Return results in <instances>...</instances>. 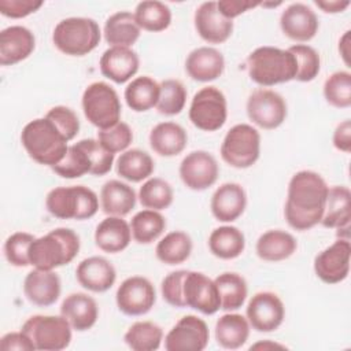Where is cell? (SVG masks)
Masks as SVG:
<instances>
[{
    "label": "cell",
    "mask_w": 351,
    "mask_h": 351,
    "mask_svg": "<svg viewBox=\"0 0 351 351\" xmlns=\"http://www.w3.org/2000/svg\"><path fill=\"white\" fill-rule=\"evenodd\" d=\"M97 140L111 154L123 152L133 141V132L126 122L119 121L108 129L99 130Z\"/></svg>",
    "instance_id": "c3c4849f"
},
{
    "label": "cell",
    "mask_w": 351,
    "mask_h": 351,
    "mask_svg": "<svg viewBox=\"0 0 351 351\" xmlns=\"http://www.w3.org/2000/svg\"><path fill=\"white\" fill-rule=\"evenodd\" d=\"M261 155V134L248 123L232 126L221 144V158L234 169H248Z\"/></svg>",
    "instance_id": "ba28073f"
},
{
    "label": "cell",
    "mask_w": 351,
    "mask_h": 351,
    "mask_svg": "<svg viewBox=\"0 0 351 351\" xmlns=\"http://www.w3.org/2000/svg\"><path fill=\"white\" fill-rule=\"evenodd\" d=\"M296 59V81L310 82L313 81L321 70L319 53L307 44H295L288 48Z\"/></svg>",
    "instance_id": "bcb514c9"
},
{
    "label": "cell",
    "mask_w": 351,
    "mask_h": 351,
    "mask_svg": "<svg viewBox=\"0 0 351 351\" xmlns=\"http://www.w3.org/2000/svg\"><path fill=\"white\" fill-rule=\"evenodd\" d=\"M62 291V282L59 276L53 270L33 269L29 271L23 281V293L26 299L40 307H48L53 304Z\"/></svg>",
    "instance_id": "44dd1931"
},
{
    "label": "cell",
    "mask_w": 351,
    "mask_h": 351,
    "mask_svg": "<svg viewBox=\"0 0 351 351\" xmlns=\"http://www.w3.org/2000/svg\"><path fill=\"white\" fill-rule=\"evenodd\" d=\"M134 19L140 29L158 33L166 30L171 23V11L169 5L156 0H145L136 5Z\"/></svg>",
    "instance_id": "f35d334b"
},
{
    "label": "cell",
    "mask_w": 351,
    "mask_h": 351,
    "mask_svg": "<svg viewBox=\"0 0 351 351\" xmlns=\"http://www.w3.org/2000/svg\"><path fill=\"white\" fill-rule=\"evenodd\" d=\"M247 115L256 126L271 130L282 125L287 118L288 108L284 97L271 89H255L247 100Z\"/></svg>",
    "instance_id": "8fae6325"
},
{
    "label": "cell",
    "mask_w": 351,
    "mask_h": 351,
    "mask_svg": "<svg viewBox=\"0 0 351 351\" xmlns=\"http://www.w3.org/2000/svg\"><path fill=\"white\" fill-rule=\"evenodd\" d=\"M80 236L69 228H56L36 237L29 250L30 265L41 270H53L69 265L80 252Z\"/></svg>",
    "instance_id": "277c9868"
},
{
    "label": "cell",
    "mask_w": 351,
    "mask_h": 351,
    "mask_svg": "<svg viewBox=\"0 0 351 351\" xmlns=\"http://www.w3.org/2000/svg\"><path fill=\"white\" fill-rule=\"evenodd\" d=\"M45 118L58 128L67 141L73 140L80 132V119L70 107L55 106L45 114Z\"/></svg>",
    "instance_id": "f907efd6"
},
{
    "label": "cell",
    "mask_w": 351,
    "mask_h": 351,
    "mask_svg": "<svg viewBox=\"0 0 351 351\" xmlns=\"http://www.w3.org/2000/svg\"><path fill=\"white\" fill-rule=\"evenodd\" d=\"M210 252L219 259H234L244 252L245 237L244 233L232 225L215 228L208 237Z\"/></svg>",
    "instance_id": "836d02e7"
},
{
    "label": "cell",
    "mask_w": 351,
    "mask_h": 351,
    "mask_svg": "<svg viewBox=\"0 0 351 351\" xmlns=\"http://www.w3.org/2000/svg\"><path fill=\"white\" fill-rule=\"evenodd\" d=\"M99 23L92 18L70 16L58 22L52 33L53 45L64 55L84 56L100 43Z\"/></svg>",
    "instance_id": "5b68a950"
},
{
    "label": "cell",
    "mask_w": 351,
    "mask_h": 351,
    "mask_svg": "<svg viewBox=\"0 0 351 351\" xmlns=\"http://www.w3.org/2000/svg\"><path fill=\"white\" fill-rule=\"evenodd\" d=\"M160 95L156 104V110L162 115L173 117L180 114L186 103V89L178 80H165L159 84Z\"/></svg>",
    "instance_id": "ee69618b"
},
{
    "label": "cell",
    "mask_w": 351,
    "mask_h": 351,
    "mask_svg": "<svg viewBox=\"0 0 351 351\" xmlns=\"http://www.w3.org/2000/svg\"><path fill=\"white\" fill-rule=\"evenodd\" d=\"M21 143L34 162L51 167L58 165L69 149V141L45 117L36 118L25 125Z\"/></svg>",
    "instance_id": "7a4b0ae2"
},
{
    "label": "cell",
    "mask_w": 351,
    "mask_h": 351,
    "mask_svg": "<svg viewBox=\"0 0 351 351\" xmlns=\"http://www.w3.org/2000/svg\"><path fill=\"white\" fill-rule=\"evenodd\" d=\"M134 189L119 180H110L104 182L100 191V204L107 215L125 217L136 206Z\"/></svg>",
    "instance_id": "f1b7e54d"
},
{
    "label": "cell",
    "mask_w": 351,
    "mask_h": 351,
    "mask_svg": "<svg viewBox=\"0 0 351 351\" xmlns=\"http://www.w3.org/2000/svg\"><path fill=\"white\" fill-rule=\"evenodd\" d=\"M333 145L336 149L348 154L351 151V122L346 119L340 122L333 133Z\"/></svg>",
    "instance_id": "9f6ffc18"
},
{
    "label": "cell",
    "mask_w": 351,
    "mask_h": 351,
    "mask_svg": "<svg viewBox=\"0 0 351 351\" xmlns=\"http://www.w3.org/2000/svg\"><path fill=\"white\" fill-rule=\"evenodd\" d=\"M60 315H63L71 328L77 332L90 329L99 318V307L96 300L84 292H74L64 298L60 304Z\"/></svg>",
    "instance_id": "484cf974"
},
{
    "label": "cell",
    "mask_w": 351,
    "mask_h": 351,
    "mask_svg": "<svg viewBox=\"0 0 351 351\" xmlns=\"http://www.w3.org/2000/svg\"><path fill=\"white\" fill-rule=\"evenodd\" d=\"M141 29L129 11H118L110 15L104 23V40L111 47H132L140 37Z\"/></svg>",
    "instance_id": "1f68e13d"
},
{
    "label": "cell",
    "mask_w": 351,
    "mask_h": 351,
    "mask_svg": "<svg viewBox=\"0 0 351 351\" xmlns=\"http://www.w3.org/2000/svg\"><path fill=\"white\" fill-rule=\"evenodd\" d=\"M192 239L182 230H173L159 240L155 248L156 258L165 265H180L192 254Z\"/></svg>",
    "instance_id": "74e56055"
},
{
    "label": "cell",
    "mask_w": 351,
    "mask_h": 351,
    "mask_svg": "<svg viewBox=\"0 0 351 351\" xmlns=\"http://www.w3.org/2000/svg\"><path fill=\"white\" fill-rule=\"evenodd\" d=\"M329 186L321 174L311 170L295 173L288 184L284 215L288 225L299 232L321 222Z\"/></svg>",
    "instance_id": "6da1fadb"
},
{
    "label": "cell",
    "mask_w": 351,
    "mask_h": 351,
    "mask_svg": "<svg viewBox=\"0 0 351 351\" xmlns=\"http://www.w3.org/2000/svg\"><path fill=\"white\" fill-rule=\"evenodd\" d=\"M36 47V37L30 29L14 25L0 33V64L12 66L32 55Z\"/></svg>",
    "instance_id": "ffe728a7"
},
{
    "label": "cell",
    "mask_w": 351,
    "mask_h": 351,
    "mask_svg": "<svg viewBox=\"0 0 351 351\" xmlns=\"http://www.w3.org/2000/svg\"><path fill=\"white\" fill-rule=\"evenodd\" d=\"M185 306L200 311L204 315H213L221 308V299L214 280L200 271H189L184 280Z\"/></svg>",
    "instance_id": "e0dca14e"
},
{
    "label": "cell",
    "mask_w": 351,
    "mask_h": 351,
    "mask_svg": "<svg viewBox=\"0 0 351 351\" xmlns=\"http://www.w3.org/2000/svg\"><path fill=\"white\" fill-rule=\"evenodd\" d=\"M252 348H263V350H266V348H285V346L278 344V343H273L270 340H265V341H259V343L251 346V350Z\"/></svg>",
    "instance_id": "91938a15"
},
{
    "label": "cell",
    "mask_w": 351,
    "mask_h": 351,
    "mask_svg": "<svg viewBox=\"0 0 351 351\" xmlns=\"http://www.w3.org/2000/svg\"><path fill=\"white\" fill-rule=\"evenodd\" d=\"M166 229L165 217L155 210H141L130 221L132 237L138 244H151Z\"/></svg>",
    "instance_id": "60d3db41"
},
{
    "label": "cell",
    "mask_w": 351,
    "mask_h": 351,
    "mask_svg": "<svg viewBox=\"0 0 351 351\" xmlns=\"http://www.w3.org/2000/svg\"><path fill=\"white\" fill-rule=\"evenodd\" d=\"M351 245L350 240L337 239L314 258V271L325 284L344 281L350 273Z\"/></svg>",
    "instance_id": "9a60e30c"
},
{
    "label": "cell",
    "mask_w": 351,
    "mask_h": 351,
    "mask_svg": "<svg viewBox=\"0 0 351 351\" xmlns=\"http://www.w3.org/2000/svg\"><path fill=\"white\" fill-rule=\"evenodd\" d=\"M188 270H176L169 273L160 284V292L166 303L173 307L182 308L185 306L184 300V280Z\"/></svg>",
    "instance_id": "816d5d0a"
},
{
    "label": "cell",
    "mask_w": 351,
    "mask_h": 351,
    "mask_svg": "<svg viewBox=\"0 0 351 351\" xmlns=\"http://www.w3.org/2000/svg\"><path fill=\"white\" fill-rule=\"evenodd\" d=\"M159 95V84L148 75H141L132 80L125 88L123 93L128 107L136 112H144L156 107Z\"/></svg>",
    "instance_id": "e575fe53"
},
{
    "label": "cell",
    "mask_w": 351,
    "mask_h": 351,
    "mask_svg": "<svg viewBox=\"0 0 351 351\" xmlns=\"http://www.w3.org/2000/svg\"><path fill=\"white\" fill-rule=\"evenodd\" d=\"M247 207V193L237 182L219 185L211 196L210 208L215 219L221 222L236 221Z\"/></svg>",
    "instance_id": "cb8c5ba5"
},
{
    "label": "cell",
    "mask_w": 351,
    "mask_h": 351,
    "mask_svg": "<svg viewBox=\"0 0 351 351\" xmlns=\"http://www.w3.org/2000/svg\"><path fill=\"white\" fill-rule=\"evenodd\" d=\"M123 340L133 351H155L162 344L163 330L152 321H137L129 326Z\"/></svg>",
    "instance_id": "ab89813d"
},
{
    "label": "cell",
    "mask_w": 351,
    "mask_h": 351,
    "mask_svg": "<svg viewBox=\"0 0 351 351\" xmlns=\"http://www.w3.org/2000/svg\"><path fill=\"white\" fill-rule=\"evenodd\" d=\"M351 219V192L344 185L329 188L321 225L329 229L348 228Z\"/></svg>",
    "instance_id": "f546056e"
},
{
    "label": "cell",
    "mask_w": 351,
    "mask_h": 351,
    "mask_svg": "<svg viewBox=\"0 0 351 351\" xmlns=\"http://www.w3.org/2000/svg\"><path fill=\"white\" fill-rule=\"evenodd\" d=\"M247 69L255 84L267 88L295 80L298 66L289 49L263 45L248 55Z\"/></svg>",
    "instance_id": "3957f363"
},
{
    "label": "cell",
    "mask_w": 351,
    "mask_h": 351,
    "mask_svg": "<svg viewBox=\"0 0 351 351\" xmlns=\"http://www.w3.org/2000/svg\"><path fill=\"white\" fill-rule=\"evenodd\" d=\"M82 111L85 118L99 130L108 129L121 121L122 106L117 90L107 82L89 84L82 93Z\"/></svg>",
    "instance_id": "52a82bcc"
},
{
    "label": "cell",
    "mask_w": 351,
    "mask_h": 351,
    "mask_svg": "<svg viewBox=\"0 0 351 351\" xmlns=\"http://www.w3.org/2000/svg\"><path fill=\"white\" fill-rule=\"evenodd\" d=\"M193 22L197 34L208 44H222L233 33V21L219 12L217 1L202 3L195 11Z\"/></svg>",
    "instance_id": "ac0fdd59"
},
{
    "label": "cell",
    "mask_w": 351,
    "mask_h": 351,
    "mask_svg": "<svg viewBox=\"0 0 351 351\" xmlns=\"http://www.w3.org/2000/svg\"><path fill=\"white\" fill-rule=\"evenodd\" d=\"M188 75L199 82L214 81L225 70L223 55L213 47H199L189 52L185 60Z\"/></svg>",
    "instance_id": "d4e9b609"
},
{
    "label": "cell",
    "mask_w": 351,
    "mask_h": 351,
    "mask_svg": "<svg viewBox=\"0 0 351 351\" xmlns=\"http://www.w3.org/2000/svg\"><path fill=\"white\" fill-rule=\"evenodd\" d=\"M280 27L288 38L307 43L315 37L319 22L317 14L308 5L303 3H292L280 16Z\"/></svg>",
    "instance_id": "d6986e66"
},
{
    "label": "cell",
    "mask_w": 351,
    "mask_h": 351,
    "mask_svg": "<svg viewBox=\"0 0 351 351\" xmlns=\"http://www.w3.org/2000/svg\"><path fill=\"white\" fill-rule=\"evenodd\" d=\"M324 97L336 108L351 106V74L346 70L335 71L324 82Z\"/></svg>",
    "instance_id": "f6af8a7d"
},
{
    "label": "cell",
    "mask_w": 351,
    "mask_h": 351,
    "mask_svg": "<svg viewBox=\"0 0 351 351\" xmlns=\"http://www.w3.org/2000/svg\"><path fill=\"white\" fill-rule=\"evenodd\" d=\"M0 350L10 351V350H22V351H34L36 347L30 337L25 332H10L5 333L0 339Z\"/></svg>",
    "instance_id": "11a10c76"
},
{
    "label": "cell",
    "mask_w": 351,
    "mask_h": 351,
    "mask_svg": "<svg viewBox=\"0 0 351 351\" xmlns=\"http://www.w3.org/2000/svg\"><path fill=\"white\" fill-rule=\"evenodd\" d=\"M155 170L151 155L140 148L123 151L117 159V173L130 182H141L148 180Z\"/></svg>",
    "instance_id": "d590c367"
},
{
    "label": "cell",
    "mask_w": 351,
    "mask_h": 351,
    "mask_svg": "<svg viewBox=\"0 0 351 351\" xmlns=\"http://www.w3.org/2000/svg\"><path fill=\"white\" fill-rule=\"evenodd\" d=\"M34 239L36 236L27 232H15L8 236L4 243V255L7 262L15 267L29 266V250Z\"/></svg>",
    "instance_id": "7dc6e473"
},
{
    "label": "cell",
    "mask_w": 351,
    "mask_h": 351,
    "mask_svg": "<svg viewBox=\"0 0 351 351\" xmlns=\"http://www.w3.org/2000/svg\"><path fill=\"white\" fill-rule=\"evenodd\" d=\"M314 4L326 14H337L347 10L350 5L348 0H315Z\"/></svg>",
    "instance_id": "6f0895ef"
},
{
    "label": "cell",
    "mask_w": 351,
    "mask_h": 351,
    "mask_svg": "<svg viewBox=\"0 0 351 351\" xmlns=\"http://www.w3.org/2000/svg\"><path fill=\"white\" fill-rule=\"evenodd\" d=\"M99 66L106 78L115 84H123L136 75L140 59L129 47H110L100 56Z\"/></svg>",
    "instance_id": "603a6c76"
},
{
    "label": "cell",
    "mask_w": 351,
    "mask_h": 351,
    "mask_svg": "<svg viewBox=\"0 0 351 351\" xmlns=\"http://www.w3.org/2000/svg\"><path fill=\"white\" fill-rule=\"evenodd\" d=\"M149 145L160 156L171 158L181 154L188 143L185 129L176 122H160L149 132Z\"/></svg>",
    "instance_id": "83f0119b"
},
{
    "label": "cell",
    "mask_w": 351,
    "mask_h": 351,
    "mask_svg": "<svg viewBox=\"0 0 351 351\" xmlns=\"http://www.w3.org/2000/svg\"><path fill=\"white\" fill-rule=\"evenodd\" d=\"M132 241L130 223L123 217L110 215L104 218L95 230V244L104 252L118 254L129 247Z\"/></svg>",
    "instance_id": "4316f807"
},
{
    "label": "cell",
    "mask_w": 351,
    "mask_h": 351,
    "mask_svg": "<svg viewBox=\"0 0 351 351\" xmlns=\"http://www.w3.org/2000/svg\"><path fill=\"white\" fill-rule=\"evenodd\" d=\"M350 30H347L339 41V52L347 66H350Z\"/></svg>",
    "instance_id": "680465c9"
},
{
    "label": "cell",
    "mask_w": 351,
    "mask_h": 351,
    "mask_svg": "<svg viewBox=\"0 0 351 351\" xmlns=\"http://www.w3.org/2000/svg\"><path fill=\"white\" fill-rule=\"evenodd\" d=\"M36 350L60 351L69 347L73 328L63 315H33L22 325Z\"/></svg>",
    "instance_id": "9c48e42d"
},
{
    "label": "cell",
    "mask_w": 351,
    "mask_h": 351,
    "mask_svg": "<svg viewBox=\"0 0 351 351\" xmlns=\"http://www.w3.org/2000/svg\"><path fill=\"white\" fill-rule=\"evenodd\" d=\"M214 282L219 293L221 310L234 311L244 304L248 295V287L243 276L234 271H225L217 276Z\"/></svg>",
    "instance_id": "8d00e7d4"
},
{
    "label": "cell",
    "mask_w": 351,
    "mask_h": 351,
    "mask_svg": "<svg viewBox=\"0 0 351 351\" xmlns=\"http://www.w3.org/2000/svg\"><path fill=\"white\" fill-rule=\"evenodd\" d=\"M52 170L62 178H80L85 174H90L92 163L85 149L78 144L69 145L64 158L52 167Z\"/></svg>",
    "instance_id": "7bdbcfd3"
},
{
    "label": "cell",
    "mask_w": 351,
    "mask_h": 351,
    "mask_svg": "<svg viewBox=\"0 0 351 351\" xmlns=\"http://www.w3.org/2000/svg\"><path fill=\"white\" fill-rule=\"evenodd\" d=\"M137 197L143 207L162 211L171 206L174 200V192L166 180L160 177H151L140 186Z\"/></svg>",
    "instance_id": "b9f144b4"
},
{
    "label": "cell",
    "mask_w": 351,
    "mask_h": 351,
    "mask_svg": "<svg viewBox=\"0 0 351 351\" xmlns=\"http://www.w3.org/2000/svg\"><path fill=\"white\" fill-rule=\"evenodd\" d=\"M78 144L85 149L88 154L90 163H92V170L90 174L93 176H104L107 174L112 165H114V154L108 152L100 143L99 140L95 138H82L78 141Z\"/></svg>",
    "instance_id": "681fc988"
},
{
    "label": "cell",
    "mask_w": 351,
    "mask_h": 351,
    "mask_svg": "<svg viewBox=\"0 0 351 351\" xmlns=\"http://www.w3.org/2000/svg\"><path fill=\"white\" fill-rule=\"evenodd\" d=\"M44 3L41 0H0L1 15L19 19L36 12Z\"/></svg>",
    "instance_id": "f5cc1de1"
},
{
    "label": "cell",
    "mask_w": 351,
    "mask_h": 351,
    "mask_svg": "<svg viewBox=\"0 0 351 351\" xmlns=\"http://www.w3.org/2000/svg\"><path fill=\"white\" fill-rule=\"evenodd\" d=\"M180 177L192 191H204L213 186L219 176L217 159L207 151H192L180 163Z\"/></svg>",
    "instance_id": "5bb4252c"
},
{
    "label": "cell",
    "mask_w": 351,
    "mask_h": 351,
    "mask_svg": "<svg viewBox=\"0 0 351 351\" xmlns=\"http://www.w3.org/2000/svg\"><path fill=\"white\" fill-rule=\"evenodd\" d=\"M210 340L207 324L196 315L182 317L166 335L167 351H203Z\"/></svg>",
    "instance_id": "2e32d148"
},
{
    "label": "cell",
    "mask_w": 351,
    "mask_h": 351,
    "mask_svg": "<svg viewBox=\"0 0 351 351\" xmlns=\"http://www.w3.org/2000/svg\"><path fill=\"white\" fill-rule=\"evenodd\" d=\"M298 248L296 239L281 229L267 230L256 240V255L266 262H280L293 255Z\"/></svg>",
    "instance_id": "4dcf8cb0"
},
{
    "label": "cell",
    "mask_w": 351,
    "mask_h": 351,
    "mask_svg": "<svg viewBox=\"0 0 351 351\" xmlns=\"http://www.w3.org/2000/svg\"><path fill=\"white\" fill-rule=\"evenodd\" d=\"M250 326L256 332L269 333L278 329L285 318L282 300L274 292L263 291L255 293L245 310Z\"/></svg>",
    "instance_id": "4fadbf2b"
},
{
    "label": "cell",
    "mask_w": 351,
    "mask_h": 351,
    "mask_svg": "<svg viewBox=\"0 0 351 351\" xmlns=\"http://www.w3.org/2000/svg\"><path fill=\"white\" fill-rule=\"evenodd\" d=\"M45 207L55 218L84 221L97 213L99 197L85 185L56 186L48 192Z\"/></svg>",
    "instance_id": "8992f818"
},
{
    "label": "cell",
    "mask_w": 351,
    "mask_h": 351,
    "mask_svg": "<svg viewBox=\"0 0 351 351\" xmlns=\"http://www.w3.org/2000/svg\"><path fill=\"white\" fill-rule=\"evenodd\" d=\"M250 322L247 317L236 313H228L215 322V340L226 350L243 347L250 337Z\"/></svg>",
    "instance_id": "d6a6232c"
},
{
    "label": "cell",
    "mask_w": 351,
    "mask_h": 351,
    "mask_svg": "<svg viewBox=\"0 0 351 351\" xmlns=\"http://www.w3.org/2000/svg\"><path fill=\"white\" fill-rule=\"evenodd\" d=\"M228 118L226 97L217 86H204L197 90L191 101L189 121L203 132L221 129Z\"/></svg>",
    "instance_id": "30bf717a"
},
{
    "label": "cell",
    "mask_w": 351,
    "mask_h": 351,
    "mask_svg": "<svg viewBox=\"0 0 351 351\" xmlns=\"http://www.w3.org/2000/svg\"><path fill=\"white\" fill-rule=\"evenodd\" d=\"M261 5L262 7H278V5H281V1H278V3H261Z\"/></svg>",
    "instance_id": "94428289"
},
{
    "label": "cell",
    "mask_w": 351,
    "mask_h": 351,
    "mask_svg": "<svg viewBox=\"0 0 351 351\" xmlns=\"http://www.w3.org/2000/svg\"><path fill=\"white\" fill-rule=\"evenodd\" d=\"M115 302L119 311L125 315H144L154 307L156 302V291L148 278L132 276L123 280L118 287Z\"/></svg>",
    "instance_id": "7c38bea8"
},
{
    "label": "cell",
    "mask_w": 351,
    "mask_h": 351,
    "mask_svg": "<svg viewBox=\"0 0 351 351\" xmlns=\"http://www.w3.org/2000/svg\"><path fill=\"white\" fill-rule=\"evenodd\" d=\"M80 285L90 292L101 293L108 291L117 280V270L103 256H89L81 261L75 269Z\"/></svg>",
    "instance_id": "7402d4cb"
},
{
    "label": "cell",
    "mask_w": 351,
    "mask_h": 351,
    "mask_svg": "<svg viewBox=\"0 0 351 351\" xmlns=\"http://www.w3.org/2000/svg\"><path fill=\"white\" fill-rule=\"evenodd\" d=\"M261 5L259 1H251V0H219L217 1V7L219 12L228 18L232 19L244 14L248 10H252L255 7Z\"/></svg>",
    "instance_id": "db71d44e"
}]
</instances>
